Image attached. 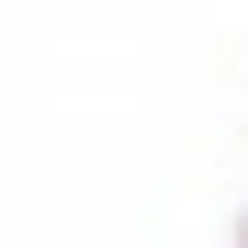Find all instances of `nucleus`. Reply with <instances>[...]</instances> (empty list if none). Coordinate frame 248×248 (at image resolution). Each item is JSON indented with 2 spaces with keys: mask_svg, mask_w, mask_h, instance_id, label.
<instances>
[]
</instances>
